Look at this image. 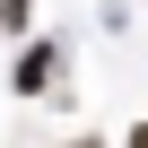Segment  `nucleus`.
<instances>
[{"label": "nucleus", "instance_id": "obj_2", "mask_svg": "<svg viewBox=\"0 0 148 148\" xmlns=\"http://www.w3.org/2000/svg\"><path fill=\"white\" fill-rule=\"evenodd\" d=\"M131 148H148V131H131Z\"/></svg>", "mask_w": 148, "mask_h": 148}, {"label": "nucleus", "instance_id": "obj_1", "mask_svg": "<svg viewBox=\"0 0 148 148\" xmlns=\"http://www.w3.org/2000/svg\"><path fill=\"white\" fill-rule=\"evenodd\" d=\"M26 9H35V0H0V26H26Z\"/></svg>", "mask_w": 148, "mask_h": 148}]
</instances>
